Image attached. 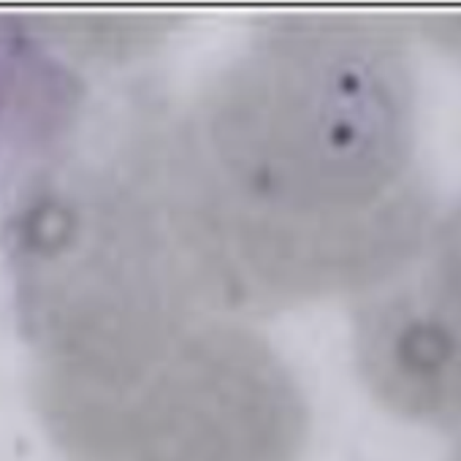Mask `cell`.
<instances>
[{
    "mask_svg": "<svg viewBox=\"0 0 461 461\" xmlns=\"http://www.w3.org/2000/svg\"><path fill=\"white\" fill-rule=\"evenodd\" d=\"M160 174L176 237L230 315L385 283L431 222L404 23L267 17L187 104H168Z\"/></svg>",
    "mask_w": 461,
    "mask_h": 461,
    "instance_id": "obj_1",
    "label": "cell"
},
{
    "mask_svg": "<svg viewBox=\"0 0 461 461\" xmlns=\"http://www.w3.org/2000/svg\"><path fill=\"white\" fill-rule=\"evenodd\" d=\"M31 396L66 461H302L310 437L291 366L220 310L33 358Z\"/></svg>",
    "mask_w": 461,
    "mask_h": 461,
    "instance_id": "obj_2",
    "label": "cell"
},
{
    "mask_svg": "<svg viewBox=\"0 0 461 461\" xmlns=\"http://www.w3.org/2000/svg\"><path fill=\"white\" fill-rule=\"evenodd\" d=\"M353 353L385 410L426 426H461V198L429 222L396 275L361 294Z\"/></svg>",
    "mask_w": 461,
    "mask_h": 461,
    "instance_id": "obj_3",
    "label": "cell"
},
{
    "mask_svg": "<svg viewBox=\"0 0 461 461\" xmlns=\"http://www.w3.org/2000/svg\"><path fill=\"white\" fill-rule=\"evenodd\" d=\"M450 461H461V442H458V447L453 450V456H450Z\"/></svg>",
    "mask_w": 461,
    "mask_h": 461,
    "instance_id": "obj_4",
    "label": "cell"
}]
</instances>
